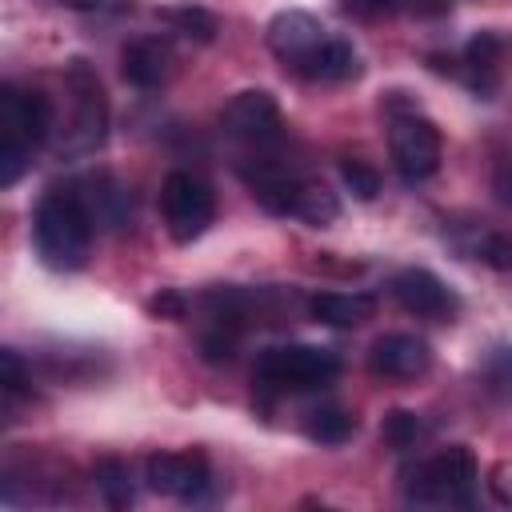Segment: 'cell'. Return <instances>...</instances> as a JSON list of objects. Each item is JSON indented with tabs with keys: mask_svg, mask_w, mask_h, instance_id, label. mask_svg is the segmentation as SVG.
<instances>
[{
	"mask_svg": "<svg viewBox=\"0 0 512 512\" xmlns=\"http://www.w3.org/2000/svg\"><path fill=\"white\" fill-rule=\"evenodd\" d=\"M92 216L84 208V196L76 188H52L40 196L36 216H32V236H36V252L44 256L48 268L60 272H76L88 264V248H92Z\"/></svg>",
	"mask_w": 512,
	"mask_h": 512,
	"instance_id": "6da1fadb",
	"label": "cell"
},
{
	"mask_svg": "<svg viewBox=\"0 0 512 512\" xmlns=\"http://www.w3.org/2000/svg\"><path fill=\"white\" fill-rule=\"evenodd\" d=\"M52 128V104L44 92H28L16 84L0 88V184H16L32 148L44 144Z\"/></svg>",
	"mask_w": 512,
	"mask_h": 512,
	"instance_id": "7a4b0ae2",
	"label": "cell"
},
{
	"mask_svg": "<svg viewBox=\"0 0 512 512\" xmlns=\"http://www.w3.org/2000/svg\"><path fill=\"white\" fill-rule=\"evenodd\" d=\"M336 376H340V356L316 344L264 348L252 368V380L264 392H312V388H328Z\"/></svg>",
	"mask_w": 512,
	"mask_h": 512,
	"instance_id": "3957f363",
	"label": "cell"
},
{
	"mask_svg": "<svg viewBox=\"0 0 512 512\" xmlns=\"http://www.w3.org/2000/svg\"><path fill=\"white\" fill-rule=\"evenodd\" d=\"M404 496L412 504H472L476 496V456L452 444L416 468H404Z\"/></svg>",
	"mask_w": 512,
	"mask_h": 512,
	"instance_id": "277c9868",
	"label": "cell"
},
{
	"mask_svg": "<svg viewBox=\"0 0 512 512\" xmlns=\"http://www.w3.org/2000/svg\"><path fill=\"white\" fill-rule=\"evenodd\" d=\"M160 212H164V224H168V236L176 244H188L196 240L212 216H216V196L204 180H196L192 172H168L164 176V188H160Z\"/></svg>",
	"mask_w": 512,
	"mask_h": 512,
	"instance_id": "5b68a950",
	"label": "cell"
},
{
	"mask_svg": "<svg viewBox=\"0 0 512 512\" xmlns=\"http://www.w3.org/2000/svg\"><path fill=\"white\" fill-rule=\"evenodd\" d=\"M388 148H392L396 172H400L408 184L428 180V176L440 168V132H436L432 120H424V116H416V112L392 116Z\"/></svg>",
	"mask_w": 512,
	"mask_h": 512,
	"instance_id": "8992f818",
	"label": "cell"
},
{
	"mask_svg": "<svg viewBox=\"0 0 512 512\" xmlns=\"http://www.w3.org/2000/svg\"><path fill=\"white\" fill-rule=\"evenodd\" d=\"M220 128L232 136V140H244V144H268L280 136V104L272 100V92L264 88H248V92H236L224 112H220Z\"/></svg>",
	"mask_w": 512,
	"mask_h": 512,
	"instance_id": "52a82bcc",
	"label": "cell"
},
{
	"mask_svg": "<svg viewBox=\"0 0 512 512\" xmlns=\"http://www.w3.org/2000/svg\"><path fill=\"white\" fill-rule=\"evenodd\" d=\"M144 480L160 496L200 500L208 488V464L204 456H192V452H156L144 464Z\"/></svg>",
	"mask_w": 512,
	"mask_h": 512,
	"instance_id": "ba28073f",
	"label": "cell"
},
{
	"mask_svg": "<svg viewBox=\"0 0 512 512\" xmlns=\"http://www.w3.org/2000/svg\"><path fill=\"white\" fill-rule=\"evenodd\" d=\"M392 296L400 300L404 312H412L420 320H452L456 308H460L456 296H452V288L440 276H432L428 268H404V272H396L392 276Z\"/></svg>",
	"mask_w": 512,
	"mask_h": 512,
	"instance_id": "9c48e42d",
	"label": "cell"
},
{
	"mask_svg": "<svg viewBox=\"0 0 512 512\" xmlns=\"http://www.w3.org/2000/svg\"><path fill=\"white\" fill-rule=\"evenodd\" d=\"M368 364L384 380H416L432 368V348H428V340H420L412 332H384L372 344Z\"/></svg>",
	"mask_w": 512,
	"mask_h": 512,
	"instance_id": "30bf717a",
	"label": "cell"
},
{
	"mask_svg": "<svg viewBox=\"0 0 512 512\" xmlns=\"http://www.w3.org/2000/svg\"><path fill=\"white\" fill-rule=\"evenodd\" d=\"M68 88L76 96V132L84 148H96L104 140V124H108V100L100 88V76L92 72L88 60H72L68 64Z\"/></svg>",
	"mask_w": 512,
	"mask_h": 512,
	"instance_id": "8fae6325",
	"label": "cell"
},
{
	"mask_svg": "<svg viewBox=\"0 0 512 512\" xmlns=\"http://www.w3.org/2000/svg\"><path fill=\"white\" fill-rule=\"evenodd\" d=\"M320 40H324V28H320V20L308 16V12H280V16L268 24V48H272L288 68H296V72L308 64V56L320 48Z\"/></svg>",
	"mask_w": 512,
	"mask_h": 512,
	"instance_id": "7c38bea8",
	"label": "cell"
},
{
	"mask_svg": "<svg viewBox=\"0 0 512 512\" xmlns=\"http://www.w3.org/2000/svg\"><path fill=\"white\" fill-rule=\"evenodd\" d=\"M120 72L132 88H160L172 76V48L156 36H140L120 52Z\"/></svg>",
	"mask_w": 512,
	"mask_h": 512,
	"instance_id": "4fadbf2b",
	"label": "cell"
},
{
	"mask_svg": "<svg viewBox=\"0 0 512 512\" xmlns=\"http://www.w3.org/2000/svg\"><path fill=\"white\" fill-rule=\"evenodd\" d=\"M372 312H376V300L368 292H316L308 300V316L328 328H356L372 320Z\"/></svg>",
	"mask_w": 512,
	"mask_h": 512,
	"instance_id": "5bb4252c",
	"label": "cell"
},
{
	"mask_svg": "<svg viewBox=\"0 0 512 512\" xmlns=\"http://www.w3.org/2000/svg\"><path fill=\"white\" fill-rule=\"evenodd\" d=\"M80 196H84V208H88L92 224L112 228V232L128 228L132 200H128V188L124 184H116L112 176H96V180H88V192H80Z\"/></svg>",
	"mask_w": 512,
	"mask_h": 512,
	"instance_id": "9a60e30c",
	"label": "cell"
},
{
	"mask_svg": "<svg viewBox=\"0 0 512 512\" xmlns=\"http://www.w3.org/2000/svg\"><path fill=\"white\" fill-rule=\"evenodd\" d=\"M300 76L308 80H324V84H340V80H352L360 76V56L348 40L340 36H324L320 48L308 56V64L300 68Z\"/></svg>",
	"mask_w": 512,
	"mask_h": 512,
	"instance_id": "2e32d148",
	"label": "cell"
},
{
	"mask_svg": "<svg viewBox=\"0 0 512 512\" xmlns=\"http://www.w3.org/2000/svg\"><path fill=\"white\" fill-rule=\"evenodd\" d=\"M500 56H504V40H500L496 32H480V36L468 40V48H464V64H468V72L476 76L472 84H476L480 92H492Z\"/></svg>",
	"mask_w": 512,
	"mask_h": 512,
	"instance_id": "e0dca14e",
	"label": "cell"
},
{
	"mask_svg": "<svg viewBox=\"0 0 512 512\" xmlns=\"http://www.w3.org/2000/svg\"><path fill=\"white\" fill-rule=\"evenodd\" d=\"M292 216H300L304 224L312 228H328L336 216H340V200L328 184H300L296 188V204H292Z\"/></svg>",
	"mask_w": 512,
	"mask_h": 512,
	"instance_id": "ac0fdd59",
	"label": "cell"
},
{
	"mask_svg": "<svg viewBox=\"0 0 512 512\" xmlns=\"http://www.w3.org/2000/svg\"><path fill=\"white\" fill-rule=\"evenodd\" d=\"M308 436L316 440V444H344V440H352V432H356V416L352 412H344V408H320V412H312L308 416Z\"/></svg>",
	"mask_w": 512,
	"mask_h": 512,
	"instance_id": "d6986e66",
	"label": "cell"
},
{
	"mask_svg": "<svg viewBox=\"0 0 512 512\" xmlns=\"http://www.w3.org/2000/svg\"><path fill=\"white\" fill-rule=\"evenodd\" d=\"M92 480H96L100 496H104L112 508H128V504H132V472H128L124 460H112V456L100 460L96 472H92Z\"/></svg>",
	"mask_w": 512,
	"mask_h": 512,
	"instance_id": "ffe728a7",
	"label": "cell"
},
{
	"mask_svg": "<svg viewBox=\"0 0 512 512\" xmlns=\"http://www.w3.org/2000/svg\"><path fill=\"white\" fill-rule=\"evenodd\" d=\"M340 180L356 200H376V192H380V172L360 156H344L340 160Z\"/></svg>",
	"mask_w": 512,
	"mask_h": 512,
	"instance_id": "44dd1931",
	"label": "cell"
},
{
	"mask_svg": "<svg viewBox=\"0 0 512 512\" xmlns=\"http://www.w3.org/2000/svg\"><path fill=\"white\" fill-rule=\"evenodd\" d=\"M164 20L168 24H176V32H184V36H192V40H200V44H208V40H216V16L212 12H204V8H172V12H164Z\"/></svg>",
	"mask_w": 512,
	"mask_h": 512,
	"instance_id": "7402d4cb",
	"label": "cell"
},
{
	"mask_svg": "<svg viewBox=\"0 0 512 512\" xmlns=\"http://www.w3.org/2000/svg\"><path fill=\"white\" fill-rule=\"evenodd\" d=\"M380 436H384V444H388V448H412V444H416V436H420V416H416V412H408V408H396V412H388V416H384Z\"/></svg>",
	"mask_w": 512,
	"mask_h": 512,
	"instance_id": "603a6c76",
	"label": "cell"
},
{
	"mask_svg": "<svg viewBox=\"0 0 512 512\" xmlns=\"http://www.w3.org/2000/svg\"><path fill=\"white\" fill-rule=\"evenodd\" d=\"M484 380L496 396L512 400V348H492L484 360Z\"/></svg>",
	"mask_w": 512,
	"mask_h": 512,
	"instance_id": "cb8c5ba5",
	"label": "cell"
},
{
	"mask_svg": "<svg viewBox=\"0 0 512 512\" xmlns=\"http://www.w3.org/2000/svg\"><path fill=\"white\" fill-rule=\"evenodd\" d=\"M480 260L492 264V268H500V272H508V268H512V236L488 232V236L480 240Z\"/></svg>",
	"mask_w": 512,
	"mask_h": 512,
	"instance_id": "d4e9b609",
	"label": "cell"
},
{
	"mask_svg": "<svg viewBox=\"0 0 512 512\" xmlns=\"http://www.w3.org/2000/svg\"><path fill=\"white\" fill-rule=\"evenodd\" d=\"M0 364H4V392H8V400H12V396L24 392V364H20V356H16L12 348L0 352Z\"/></svg>",
	"mask_w": 512,
	"mask_h": 512,
	"instance_id": "484cf974",
	"label": "cell"
},
{
	"mask_svg": "<svg viewBox=\"0 0 512 512\" xmlns=\"http://www.w3.org/2000/svg\"><path fill=\"white\" fill-rule=\"evenodd\" d=\"M492 192H496V200H500L504 208H512V156H504V160L496 164V172H492Z\"/></svg>",
	"mask_w": 512,
	"mask_h": 512,
	"instance_id": "4316f807",
	"label": "cell"
},
{
	"mask_svg": "<svg viewBox=\"0 0 512 512\" xmlns=\"http://www.w3.org/2000/svg\"><path fill=\"white\" fill-rule=\"evenodd\" d=\"M148 312H156V316H168V320H184L188 304H184V300H180L176 292H164V296L148 300Z\"/></svg>",
	"mask_w": 512,
	"mask_h": 512,
	"instance_id": "83f0119b",
	"label": "cell"
},
{
	"mask_svg": "<svg viewBox=\"0 0 512 512\" xmlns=\"http://www.w3.org/2000/svg\"><path fill=\"white\" fill-rule=\"evenodd\" d=\"M64 4H72V8H96L100 0H64Z\"/></svg>",
	"mask_w": 512,
	"mask_h": 512,
	"instance_id": "f1b7e54d",
	"label": "cell"
},
{
	"mask_svg": "<svg viewBox=\"0 0 512 512\" xmlns=\"http://www.w3.org/2000/svg\"><path fill=\"white\" fill-rule=\"evenodd\" d=\"M368 4H372V8H392L396 0H368Z\"/></svg>",
	"mask_w": 512,
	"mask_h": 512,
	"instance_id": "f546056e",
	"label": "cell"
}]
</instances>
